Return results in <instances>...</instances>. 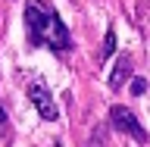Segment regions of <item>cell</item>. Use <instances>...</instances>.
<instances>
[{"instance_id": "cell-3", "label": "cell", "mask_w": 150, "mask_h": 147, "mask_svg": "<svg viewBox=\"0 0 150 147\" xmlns=\"http://www.w3.org/2000/svg\"><path fill=\"white\" fill-rule=\"evenodd\" d=\"M28 97L35 103V110L41 113V119H47V122L56 119V103H53V97H50V91H47L44 82H31L28 85Z\"/></svg>"}, {"instance_id": "cell-6", "label": "cell", "mask_w": 150, "mask_h": 147, "mask_svg": "<svg viewBox=\"0 0 150 147\" xmlns=\"http://www.w3.org/2000/svg\"><path fill=\"white\" fill-rule=\"evenodd\" d=\"M144 91H147V82H144V78H134V82H131V94H134V97H141Z\"/></svg>"}, {"instance_id": "cell-4", "label": "cell", "mask_w": 150, "mask_h": 147, "mask_svg": "<svg viewBox=\"0 0 150 147\" xmlns=\"http://www.w3.org/2000/svg\"><path fill=\"white\" fill-rule=\"evenodd\" d=\"M128 75H131V60H128V56H122L119 63H116V69H112V75H110V88H112V91H119Z\"/></svg>"}, {"instance_id": "cell-5", "label": "cell", "mask_w": 150, "mask_h": 147, "mask_svg": "<svg viewBox=\"0 0 150 147\" xmlns=\"http://www.w3.org/2000/svg\"><path fill=\"white\" fill-rule=\"evenodd\" d=\"M112 53H116V31L106 28V35H103V47H100V63H106Z\"/></svg>"}, {"instance_id": "cell-2", "label": "cell", "mask_w": 150, "mask_h": 147, "mask_svg": "<svg viewBox=\"0 0 150 147\" xmlns=\"http://www.w3.org/2000/svg\"><path fill=\"white\" fill-rule=\"evenodd\" d=\"M110 122H112V129L131 135L138 144H147V131H144V125H141L138 119H134V113H131L128 107H112L110 110Z\"/></svg>"}, {"instance_id": "cell-1", "label": "cell", "mask_w": 150, "mask_h": 147, "mask_svg": "<svg viewBox=\"0 0 150 147\" xmlns=\"http://www.w3.org/2000/svg\"><path fill=\"white\" fill-rule=\"evenodd\" d=\"M25 28H28V41L35 47H50V50H69L72 47L69 28L56 16V9L47 6L44 0L25 3Z\"/></svg>"}, {"instance_id": "cell-7", "label": "cell", "mask_w": 150, "mask_h": 147, "mask_svg": "<svg viewBox=\"0 0 150 147\" xmlns=\"http://www.w3.org/2000/svg\"><path fill=\"white\" fill-rule=\"evenodd\" d=\"M3 122H6V110H3V107H0V125H3Z\"/></svg>"}]
</instances>
